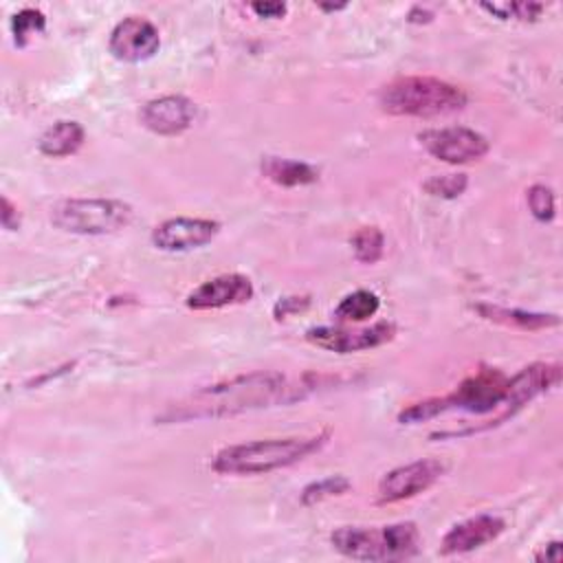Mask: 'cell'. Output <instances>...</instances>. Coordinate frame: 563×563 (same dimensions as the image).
Instances as JSON below:
<instances>
[{
	"mask_svg": "<svg viewBox=\"0 0 563 563\" xmlns=\"http://www.w3.org/2000/svg\"><path fill=\"white\" fill-rule=\"evenodd\" d=\"M286 391H290V387L286 383V376H282L279 372H253L202 387L183 402L169 407L161 418L176 422L191 418L235 416L242 411L284 402L288 400Z\"/></svg>",
	"mask_w": 563,
	"mask_h": 563,
	"instance_id": "obj_1",
	"label": "cell"
},
{
	"mask_svg": "<svg viewBox=\"0 0 563 563\" xmlns=\"http://www.w3.org/2000/svg\"><path fill=\"white\" fill-rule=\"evenodd\" d=\"M328 433L310 438H273L233 444L216 453L213 471L224 475H260L301 462L325 444Z\"/></svg>",
	"mask_w": 563,
	"mask_h": 563,
	"instance_id": "obj_2",
	"label": "cell"
},
{
	"mask_svg": "<svg viewBox=\"0 0 563 563\" xmlns=\"http://www.w3.org/2000/svg\"><path fill=\"white\" fill-rule=\"evenodd\" d=\"M508 387V376L501 369L495 367H482L473 376L464 378L455 391L442 398H429L416 405H409L398 413L400 422L413 424L424 422L429 418H435L444 411L457 409L468 413H490L501 407L504 396Z\"/></svg>",
	"mask_w": 563,
	"mask_h": 563,
	"instance_id": "obj_3",
	"label": "cell"
},
{
	"mask_svg": "<svg viewBox=\"0 0 563 563\" xmlns=\"http://www.w3.org/2000/svg\"><path fill=\"white\" fill-rule=\"evenodd\" d=\"M330 541L336 552L354 561H405L420 550V532L411 521L380 528L345 526L334 530Z\"/></svg>",
	"mask_w": 563,
	"mask_h": 563,
	"instance_id": "obj_4",
	"label": "cell"
},
{
	"mask_svg": "<svg viewBox=\"0 0 563 563\" xmlns=\"http://www.w3.org/2000/svg\"><path fill=\"white\" fill-rule=\"evenodd\" d=\"M468 101L460 86L435 77H402L387 84L378 103L385 112L398 117H438L464 108Z\"/></svg>",
	"mask_w": 563,
	"mask_h": 563,
	"instance_id": "obj_5",
	"label": "cell"
},
{
	"mask_svg": "<svg viewBox=\"0 0 563 563\" xmlns=\"http://www.w3.org/2000/svg\"><path fill=\"white\" fill-rule=\"evenodd\" d=\"M132 220V207L114 198H68L51 209V222L68 233L106 235Z\"/></svg>",
	"mask_w": 563,
	"mask_h": 563,
	"instance_id": "obj_6",
	"label": "cell"
},
{
	"mask_svg": "<svg viewBox=\"0 0 563 563\" xmlns=\"http://www.w3.org/2000/svg\"><path fill=\"white\" fill-rule=\"evenodd\" d=\"M420 143L427 147L431 156L451 165L479 161L488 152L486 136L462 125L427 130L420 134Z\"/></svg>",
	"mask_w": 563,
	"mask_h": 563,
	"instance_id": "obj_7",
	"label": "cell"
},
{
	"mask_svg": "<svg viewBox=\"0 0 563 563\" xmlns=\"http://www.w3.org/2000/svg\"><path fill=\"white\" fill-rule=\"evenodd\" d=\"M444 473V466L438 460H416L402 466L391 468L383 475L376 490L378 504H396L409 497H416L424 493L429 486H433L440 475Z\"/></svg>",
	"mask_w": 563,
	"mask_h": 563,
	"instance_id": "obj_8",
	"label": "cell"
},
{
	"mask_svg": "<svg viewBox=\"0 0 563 563\" xmlns=\"http://www.w3.org/2000/svg\"><path fill=\"white\" fill-rule=\"evenodd\" d=\"M561 380V367L556 363H532L523 367L519 374L508 378L506 396L501 402V411L495 420V424L504 422L508 416L517 413L523 405H528L539 394L556 387Z\"/></svg>",
	"mask_w": 563,
	"mask_h": 563,
	"instance_id": "obj_9",
	"label": "cell"
},
{
	"mask_svg": "<svg viewBox=\"0 0 563 563\" xmlns=\"http://www.w3.org/2000/svg\"><path fill=\"white\" fill-rule=\"evenodd\" d=\"M394 323L380 321L369 328H358V330H347V328H332V325H319L310 328L306 332V339L323 350L347 354V352H361L369 347H378L387 341L394 339Z\"/></svg>",
	"mask_w": 563,
	"mask_h": 563,
	"instance_id": "obj_10",
	"label": "cell"
},
{
	"mask_svg": "<svg viewBox=\"0 0 563 563\" xmlns=\"http://www.w3.org/2000/svg\"><path fill=\"white\" fill-rule=\"evenodd\" d=\"M161 37L156 26L139 15L123 18L110 33L108 48L121 62H145L158 53Z\"/></svg>",
	"mask_w": 563,
	"mask_h": 563,
	"instance_id": "obj_11",
	"label": "cell"
},
{
	"mask_svg": "<svg viewBox=\"0 0 563 563\" xmlns=\"http://www.w3.org/2000/svg\"><path fill=\"white\" fill-rule=\"evenodd\" d=\"M220 231L216 220L207 218H169L152 231V242L161 251H191L209 244Z\"/></svg>",
	"mask_w": 563,
	"mask_h": 563,
	"instance_id": "obj_12",
	"label": "cell"
},
{
	"mask_svg": "<svg viewBox=\"0 0 563 563\" xmlns=\"http://www.w3.org/2000/svg\"><path fill=\"white\" fill-rule=\"evenodd\" d=\"M253 297V284L249 277L238 273L218 275L202 282L187 295V306L191 310H213L235 303H246Z\"/></svg>",
	"mask_w": 563,
	"mask_h": 563,
	"instance_id": "obj_13",
	"label": "cell"
},
{
	"mask_svg": "<svg viewBox=\"0 0 563 563\" xmlns=\"http://www.w3.org/2000/svg\"><path fill=\"white\" fill-rule=\"evenodd\" d=\"M141 123L163 136L185 132L196 119V103L180 95H167L152 99L141 110Z\"/></svg>",
	"mask_w": 563,
	"mask_h": 563,
	"instance_id": "obj_14",
	"label": "cell"
},
{
	"mask_svg": "<svg viewBox=\"0 0 563 563\" xmlns=\"http://www.w3.org/2000/svg\"><path fill=\"white\" fill-rule=\"evenodd\" d=\"M506 523L497 515H477L462 523H455L442 539V554H462L477 550L490 541H495L504 532Z\"/></svg>",
	"mask_w": 563,
	"mask_h": 563,
	"instance_id": "obj_15",
	"label": "cell"
},
{
	"mask_svg": "<svg viewBox=\"0 0 563 563\" xmlns=\"http://www.w3.org/2000/svg\"><path fill=\"white\" fill-rule=\"evenodd\" d=\"M484 319L519 328V330H543L559 325L556 314H543V312H528V310H517V308H501V306H490V303H477L473 306Z\"/></svg>",
	"mask_w": 563,
	"mask_h": 563,
	"instance_id": "obj_16",
	"label": "cell"
},
{
	"mask_svg": "<svg viewBox=\"0 0 563 563\" xmlns=\"http://www.w3.org/2000/svg\"><path fill=\"white\" fill-rule=\"evenodd\" d=\"M84 143V128L77 121H55L37 141L42 154L59 158L75 154Z\"/></svg>",
	"mask_w": 563,
	"mask_h": 563,
	"instance_id": "obj_17",
	"label": "cell"
},
{
	"mask_svg": "<svg viewBox=\"0 0 563 563\" xmlns=\"http://www.w3.org/2000/svg\"><path fill=\"white\" fill-rule=\"evenodd\" d=\"M262 174L282 187L310 185L319 178V172L312 165L292 161V158H279V156H266L262 161Z\"/></svg>",
	"mask_w": 563,
	"mask_h": 563,
	"instance_id": "obj_18",
	"label": "cell"
},
{
	"mask_svg": "<svg viewBox=\"0 0 563 563\" xmlns=\"http://www.w3.org/2000/svg\"><path fill=\"white\" fill-rule=\"evenodd\" d=\"M380 308V301L374 292L369 290H354L350 295H345L339 306L334 308V317L339 321H365L369 317H374Z\"/></svg>",
	"mask_w": 563,
	"mask_h": 563,
	"instance_id": "obj_19",
	"label": "cell"
},
{
	"mask_svg": "<svg viewBox=\"0 0 563 563\" xmlns=\"http://www.w3.org/2000/svg\"><path fill=\"white\" fill-rule=\"evenodd\" d=\"M352 251H354V257L363 264H374L380 260L383 255V249H385V238H383V231L378 227H361L352 240Z\"/></svg>",
	"mask_w": 563,
	"mask_h": 563,
	"instance_id": "obj_20",
	"label": "cell"
},
{
	"mask_svg": "<svg viewBox=\"0 0 563 563\" xmlns=\"http://www.w3.org/2000/svg\"><path fill=\"white\" fill-rule=\"evenodd\" d=\"M347 488H350V482L343 475H332V477H325V479L308 484L303 488V493H301V504L303 506H312V504L323 501L328 497L343 495Z\"/></svg>",
	"mask_w": 563,
	"mask_h": 563,
	"instance_id": "obj_21",
	"label": "cell"
},
{
	"mask_svg": "<svg viewBox=\"0 0 563 563\" xmlns=\"http://www.w3.org/2000/svg\"><path fill=\"white\" fill-rule=\"evenodd\" d=\"M46 24V18L37 9H22L11 18V33L18 46H24L26 40L35 33H40Z\"/></svg>",
	"mask_w": 563,
	"mask_h": 563,
	"instance_id": "obj_22",
	"label": "cell"
},
{
	"mask_svg": "<svg viewBox=\"0 0 563 563\" xmlns=\"http://www.w3.org/2000/svg\"><path fill=\"white\" fill-rule=\"evenodd\" d=\"M482 9H486L488 13L497 15L499 20H537L539 13L543 11V4L539 2H484Z\"/></svg>",
	"mask_w": 563,
	"mask_h": 563,
	"instance_id": "obj_23",
	"label": "cell"
},
{
	"mask_svg": "<svg viewBox=\"0 0 563 563\" xmlns=\"http://www.w3.org/2000/svg\"><path fill=\"white\" fill-rule=\"evenodd\" d=\"M526 200H528V207H530V211L537 220L550 222L554 218V194H552L550 187L532 185L526 191Z\"/></svg>",
	"mask_w": 563,
	"mask_h": 563,
	"instance_id": "obj_24",
	"label": "cell"
},
{
	"mask_svg": "<svg viewBox=\"0 0 563 563\" xmlns=\"http://www.w3.org/2000/svg\"><path fill=\"white\" fill-rule=\"evenodd\" d=\"M424 189L431 196H442V198H455L466 189V176L464 174H442L433 176L431 180L424 183Z\"/></svg>",
	"mask_w": 563,
	"mask_h": 563,
	"instance_id": "obj_25",
	"label": "cell"
},
{
	"mask_svg": "<svg viewBox=\"0 0 563 563\" xmlns=\"http://www.w3.org/2000/svg\"><path fill=\"white\" fill-rule=\"evenodd\" d=\"M2 209H0V222L7 231H15L20 227V213H18V207L11 205V200L7 196H2Z\"/></svg>",
	"mask_w": 563,
	"mask_h": 563,
	"instance_id": "obj_26",
	"label": "cell"
},
{
	"mask_svg": "<svg viewBox=\"0 0 563 563\" xmlns=\"http://www.w3.org/2000/svg\"><path fill=\"white\" fill-rule=\"evenodd\" d=\"M251 9L260 18H282L286 13V4L284 2H253Z\"/></svg>",
	"mask_w": 563,
	"mask_h": 563,
	"instance_id": "obj_27",
	"label": "cell"
},
{
	"mask_svg": "<svg viewBox=\"0 0 563 563\" xmlns=\"http://www.w3.org/2000/svg\"><path fill=\"white\" fill-rule=\"evenodd\" d=\"M537 559L539 561H561V541L548 543V548L541 554H537Z\"/></svg>",
	"mask_w": 563,
	"mask_h": 563,
	"instance_id": "obj_28",
	"label": "cell"
},
{
	"mask_svg": "<svg viewBox=\"0 0 563 563\" xmlns=\"http://www.w3.org/2000/svg\"><path fill=\"white\" fill-rule=\"evenodd\" d=\"M319 9H323V11H341V9H345V4H319Z\"/></svg>",
	"mask_w": 563,
	"mask_h": 563,
	"instance_id": "obj_29",
	"label": "cell"
}]
</instances>
